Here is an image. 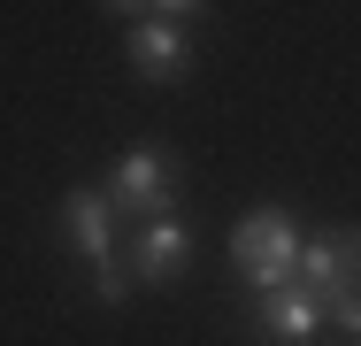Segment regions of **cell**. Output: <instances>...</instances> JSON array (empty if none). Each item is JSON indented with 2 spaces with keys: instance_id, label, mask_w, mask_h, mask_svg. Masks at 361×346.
<instances>
[{
  "instance_id": "1",
  "label": "cell",
  "mask_w": 361,
  "mask_h": 346,
  "mask_svg": "<svg viewBox=\"0 0 361 346\" xmlns=\"http://www.w3.org/2000/svg\"><path fill=\"white\" fill-rule=\"evenodd\" d=\"M231 262L254 292H285L292 270H300V223L285 208H246L231 223Z\"/></svg>"
},
{
  "instance_id": "2",
  "label": "cell",
  "mask_w": 361,
  "mask_h": 346,
  "mask_svg": "<svg viewBox=\"0 0 361 346\" xmlns=\"http://www.w3.org/2000/svg\"><path fill=\"white\" fill-rule=\"evenodd\" d=\"M292 285L315 292L323 308L346 300V292H361V231H315V239H300V270H292Z\"/></svg>"
},
{
  "instance_id": "3",
  "label": "cell",
  "mask_w": 361,
  "mask_h": 346,
  "mask_svg": "<svg viewBox=\"0 0 361 346\" xmlns=\"http://www.w3.org/2000/svg\"><path fill=\"white\" fill-rule=\"evenodd\" d=\"M108 201L116 215H169V154L161 146H131L123 162H116V177H108Z\"/></svg>"
},
{
  "instance_id": "4",
  "label": "cell",
  "mask_w": 361,
  "mask_h": 346,
  "mask_svg": "<svg viewBox=\"0 0 361 346\" xmlns=\"http://www.w3.org/2000/svg\"><path fill=\"white\" fill-rule=\"evenodd\" d=\"M62 239H70L92 270H108V262H116V201L92 193V185H77L70 201H62Z\"/></svg>"
},
{
  "instance_id": "5",
  "label": "cell",
  "mask_w": 361,
  "mask_h": 346,
  "mask_svg": "<svg viewBox=\"0 0 361 346\" xmlns=\"http://www.w3.org/2000/svg\"><path fill=\"white\" fill-rule=\"evenodd\" d=\"M123 54H131L139 77L169 85V77H185V69H192V39H185V23L154 16V23H131V31H123Z\"/></svg>"
},
{
  "instance_id": "6",
  "label": "cell",
  "mask_w": 361,
  "mask_h": 346,
  "mask_svg": "<svg viewBox=\"0 0 361 346\" xmlns=\"http://www.w3.org/2000/svg\"><path fill=\"white\" fill-rule=\"evenodd\" d=\"M323 323H331V308H323L315 292H300V285H285V292H262V331H269V339L307 346Z\"/></svg>"
},
{
  "instance_id": "7",
  "label": "cell",
  "mask_w": 361,
  "mask_h": 346,
  "mask_svg": "<svg viewBox=\"0 0 361 346\" xmlns=\"http://www.w3.org/2000/svg\"><path fill=\"white\" fill-rule=\"evenodd\" d=\"M185 254H192V223L169 208V215H146V231H139V262H131V270L154 285V277H169V270H177Z\"/></svg>"
},
{
  "instance_id": "8",
  "label": "cell",
  "mask_w": 361,
  "mask_h": 346,
  "mask_svg": "<svg viewBox=\"0 0 361 346\" xmlns=\"http://www.w3.org/2000/svg\"><path fill=\"white\" fill-rule=\"evenodd\" d=\"M331 323L346 331V339L361 346V292H346V300H331Z\"/></svg>"
},
{
  "instance_id": "9",
  "label": "cell",
  "mask_w": 361,
  "mask_h": 346,
  "mask_svg": "<svg viewBox=\"0 0 361 346\" xmlns=\"http://www.w3.org/2000/svg\"><path fill=\"white\" fill-rule=\"evenodd\" d=\"M92 292H100V300H108V308H116V300H123V292H131V285H123V262H108V270H92Z\"/></svg>"
},
{
  "instance_id": "10",
  "label": "cell",
  "mask_w": 361,
  "mask_h": 346,
  "mask_svg": "<svg viewBox=\"0 0 361 346\" xmlns=\"http://www.w3.org/2000/svg\"><path fill=\"white\" fill-rule=\"evenodd\" d=\"M146 8H161V16H192V8H208V0H146Z\"/></svg>"
},
{
  "instance_id": "11",
  "label": "cell",
  "mask_w": 361,
  "mask_h": 346,
  "mask_svg": "<svg viewBox=\"0 0 361 346\" xmlns=\"http://www.w3.org/2000/svg\"><path fill=\"white\" fill-rule=\"evenodd\" d=\"M100 8H116V16H139L146 0H100Z\"/></svg>"
}]
</instances>
